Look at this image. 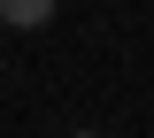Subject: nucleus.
Segmentation results:
<instances>
[{
  "label": "nucleus",
  "mask_w": 154,
  "mask_h": 138,
  "mask_svg": "<svg viewBox=\"0 0 154 138\" xmlns=\"http://www.w3.org/2000/svg\"><path fill=\"white\" fill-rule=\"evenodd\" d=\"M62 0H0V31H46Z\"/></svg>",
  "instance_id": "1"
},
{
  "label": "nucleus",
  "mask_w": 154,
  "mask_h": 138,
  "mask_svg": "<svg viewBox=\"0 0 154 138\" xmlns=\"http://www.w3.org/2000/svg\"><path fill=\"white\" fill-rule=\"evenodd\" d=\"M77 138H100V131H77Z\"/></svg>",
  "instance_id": "2"
}]
</instances>
